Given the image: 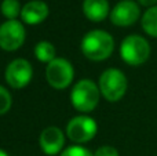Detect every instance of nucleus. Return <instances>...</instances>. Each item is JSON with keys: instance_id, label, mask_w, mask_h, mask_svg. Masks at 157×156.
<instances>
[{"instance_id": "obj_1", "label": "nucleus", "mask_w": 157, "mask_h": 156, "mask_svg": "<svg viewBox=\"0 0 157 156\" xmlns=\"http://www.w3.org/2000/svg\"><path fill=\"white\" fill-rule=\"evenodd\" d=\"M114 40L112 35L101 29L88 32L81 40V51L91 61H103L112 55Z\"/></svg>"}, {"instance_id": "obj_2", "label": "nucleus", "mask_w": 157, "mask_h": 156, "mask_svg": "<svg viewBox=\"0 0 157 156\" xmlns=\"http://www.w3.org/2000/svg\"><path fill=\"white\" fill-rule=\"evenodd\" d=\"M99 86H97L92 80H78L72 88L71 102L78 112L88 113L97 108L99 102Z\"/></svg>"}, {"instance_id": "obj_3", "label": "nucleus", "mask_w": 157, "mask_h": 156, "mask_svg": "<svg viewBox=\"0 0 157 156\" xmlns=\"http://www.w3.org/2000/svg\"><path fill=\"white\" fill-rule=\"evenodd\" d=\"M120 55L123 61L131 66L145 64L150 55V44L145 37L139 35H130L121 41Z\"/></svg>"}, {"instance_id": "obj_4", "label": "nucleus", "mask_w": 157, "mask_h": 156, "mask_svg": "<svg viewBox=\"0 0 157 156\" xmlns=\"http://www.w3.org/2000/svg\"><path fill=\"white\" fill-rule=\"evenodd\" d=\"M127 77L120 69L109 68L99 77V90L101 94L108 101L116 102L124 97L127 91Z\"/></svg>"}, {"instance_id": "obj_5", "label": "nucleus", "mask_w": 157, "mask_h": 156, "mask_svg": "<svg viewBox=\"0 0 157 156\" xmlns=\"http://www.w3.org/2000/svg\"><path fill=\"white\" fill-rule=\"evenodd\" d=\"M73 66L65 58H55L50 64H47L46 77L52 88L63 90V88L69 87L73 80Z\"/></svg>"}, {"instance_id": "obj_6", "label": "nucleus", "mask_w": 157, "mask_h": 156, "mask_svg": "<svg viewBox=\"0 0 157 156\" xmlns=\"http://www.w3.org/2000/svg\"><path fill=\"white\" fill-rule=\"evenodd\" d=\"M98 131L97 122L87 115L72 118L66 126L68 137L76 144H84L92 140Z\"/></svg>"}, {"instance_id": "obj_7", "label": "nucleus", "mask_w": 157, "mask_h": 156, "mask_svg": "<svg viewBox=\"0 0 157 156\" xmlns=\"http://www.w3.org/2000/svg\"><path fill=\"white\" fill-rule=\"evenodd\" d=\"M25 41V28L17 19H7L0 25V47L6 51H15Z\"/></svg>"}, {"instance_id": "obj_8", "label": "nucleus", "mask_w": 157, "mask_h": 156, "mask_svg": "<svg viewBox=\"0 0 157 156\" xmlns=\"http://www.w3.org/2000/svg\"><path fill=\"white\" fill-rule=\"evenodd\" d=\"M33 76L32 65L24 58L11 61L6 68V82L13 88H24L29 84Z\"/></svg>"}, {"instance_id": "obj_9", "label": "nucleus", "mask_w": 157, "mask_h": 156, "mask_svg": "<svg viewBox=\"0 0 157 156\" xmlns=\"http://www.w3.org/2000/svg\"><path fill=\"white\" fill-rule=\"evenodd\" d=\"M141 11L139 6L132 0H123L117 3L110 11V21L116 26H131L138 21Z\"/></svg>"}, {"instance_id": "obj_10", "label": "nucleus", "mask_w": 157, "mask_h": 156, "mask_svg": "<svg viewBox=\"0 0 157 156\" xmlns=\"http://www.w3.org/2000/svg\"><path fill=\"white\" fill-rule=\"evenodd\" d=\"M39 144H40V148L43 149V152L46 155H58L62 151L63 145H65V135H63L62 130L58 129V127H47L41 131Z\"/></svg>"}, {"instance_id": "obj_11", "label": "nucleus", "mask_w": 157, "mask_h": 156, "mask_svg": "<svg viewBox=\"0 0 157 156\" xmlns=\"http://www.w3.org/2000/svg\"><path fill=\"white\" fill-rule=\"evenodd\" d=\"M48 15V6L41 0H32L22 7L21 18L25 24L39 25Z\"/></svg>"}, {"instance_id": "obj_12", "label": "nucleus", "mask_w": 157, "mask_h": 156, "mask_svg": "<svg viewBox=\"0 0 157 156\" xmlns=\"http://www.w3.org/2000/svg\"><path fill=\"white\" fill-rule=\"evenodd\" d=\"M83 13L90 21H103L109 14V3L108 0H84Z\"/></svg>"}, {"instance_id": "obj_13", "label": "nucleus", "mask_w": 157, "mask_h": 156, "mask_svg": "<svg viewBox=\"0 0 157 156\" xmlns=\"http://www.w3.org/2000/svg\"><path fill=\"white\" fill-rule=\"evenodd\" d=\"M142 29L152 37H157V6L150 7L145 11L141 19Z\"/></svg>"}, {"instance_id": "obj_14", "label": "nucleus", "mask_w": 157, "mask_h": 156, "mask_svg": "<svg viewBox=\"0 0 157 156\" xmlns=\"http://www.w3.org/2000/svg\"><path fill=\"white\" fill-rule=\"evenodd\" d=\"M35 55L40 62L50 64L52 60H55V47L47 40L39 41L35 46Z\"/></svg>"}, {"instance_id": "obj_15", "label": "nucleus", "mask_w": 157, "mask_h": 156, "mask_svg": "<svg viewBox=\"0 0 157 156\" xmlns=\"http://www.w3.org/2000/svg\"><path fill=\"white\" fill-rule=\"evenodd\" d=\"M2 14L7 19H15L18 15H21L22 7L18 0H3L2 2Z\"/></svg>"}, {"instance_id": "obj_16", "label": "nucleus", "mask_w": 157, "mask_h": 156, "mask_svg": "<svg viewBox=\"0 0 157 156\" xmlns=\"http://www.w3.org/2000/svg\"><path fill=\"white\" fill-rule=\"evenodd\" d=\"M13 99H11V94L8 93L7 88L0 86V115H4L10 111Z\"/></svg>"}, {"instance_id": "obj_17", "label": "nucleus", "mask_w": 157, "mask_h": 156, "mask_svg": "<svg viewBox=\"0 0 157 156\" xmlns=\"http://www.w3.org/2000/svg\"><path fill=\"white\" fill-rule=\"evenodd\" d=\"M61 156H94V154L86 149L84 146L80 145H73V146H69L66 148L65 151L61 154Z\"/></svg>"}, {"instance_id": "obj_18", "label": "nucleus", "mask_w": 157, "mask_h": 156, "mask_svg": "<svg viewBox=\"0 0 157 156\" xmlns=\"http://www.w3.org/2000/svg\"><path fill=\"white\" fill-rule=\"evenodd\" d=\"M94 156H119V152H117L116 148H113L110 145H103L97 149Z\"/></svg>"}, {"instance_id": "obj_19", "label": "nucleus", "mask_w": 157, "mask_h": 156, "mask_svg": "<svg viewBox=\"0 0 157 156\" xmlns=\"http://www.w3.org/2000/svg\"><path fill=\"white\" fill-rule=\"evenodd\" d=\"M138 3L141 6H145V7H147V8L157 6V0H138Z\"/></svg>"}, {"instance_id": "obj_20", "label": "nucleus", "mask_w": 157, "mask_h": 156, "mask_svg": "<svg viewBox=\"0 0 157 156\" xmlns=\"http://www.w3.org/2000/svg\"><path fill=\"white\" fill-rule=\"evenodd\" d=\"M0 156H8L7 154H6L4 151H3V149H0Z\"/></svg>"}]
</instances>
